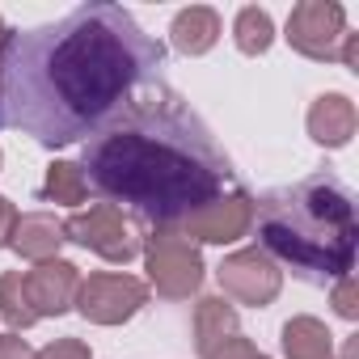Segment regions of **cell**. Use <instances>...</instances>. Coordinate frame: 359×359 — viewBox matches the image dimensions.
<instances>
[{
	"instance_id": "1",
	"label": "cell",
	"mask_w": 359,
	"mask_h": 359,
	"mask_svg": "<svg viewBox=\"0 0 359 359\" xmlns=\"http://www.w3.org/2000/svg\"><path fill=\"white\" fill-rule=\"evenodd\" d=\"M161 68L165 47L123 5H81L0 47V127L43 148L89 140Z\"/></svg>"
},
{
	"instance_id": "2",
	"label": "cell",
	"mask_w": 359,
	"mask_h": 359,
	"mask_svg": "<svg viewBox=\"0 0 359 359\" xmlns=\"http://www.w3.org/2000/svg\"><path fill=\"white\" fill-rule=\"evenodd\" d=\"M81 173L110 208L177 229L224 195L233 161L182 93L144 85L85 140Z\"/></svg>"
},
{
	"instance_id": "3",
	"label": "cell",
	"mask_w": 359,
	"mask_h": 359,
	"mask_svg": "<svg viewBox=\"0 0 359 359\" xmlns=\"http://www.w3.org/2000/svg\"><path fill=\"white\" fill-rule=\"evenodd\" d=\"M258 250L292 266L309 283H338L355 266L359 220L351 191L338 177H304L296 187L271 191L258 208Z\"/></svg>"
},
{
	"instance_id": "4",
	"label": "cell",
	"mask_w": 359,
	"mask_h": 359,
	"mask_svg": "<svg viewBox=\"0 0 359 359\" xmlns=\"http://www.w3.org/2000/svg\"><path fill=\"white\" fill-rule=\"evenodd\" d=\"M144 266H148V283L156 287V296L165 300H191L203 287V254L191 237H182L177 229H148L144 245Z\"/></svg>"
},
{
	"instance_id": "5",
	"label": "cell",
	"mask_w": 359,
	"mask_h": 359,
	"mask_svg": "<svg viewBox=\"0 0 359 359\" xmlns=\"http://www.w3.org/2000/svg\"><path fill=\"white\" fill-rule=\"evenodd\" d=\"M144 304H148V283L123 271H102V275L81 279L76 300H72V309L93 325H123Z\"/></svg>"
},
{
	"instance_id": "6",
	"label": "cell",
	"mask_w": 359,
	"mask_h": 359,
	"mask_svg": "<svg viewBox=\"0 0 359 359\" xmlns=\"http://www.w3.org/2000/svg\"><path fill=\"white\" fill-rule=\"evenodd\" d=\"M64 241H76L81 250H93L106 262H131L140 254V245H144L135 224L118 208H110V203H97L89 212L68 216L64 220Z\"/></svg>"
},
{
	"instance_id": "7",
	"label": "cell",
	"mask_w": 359,
	"mask_h": 359,
	"mask_svg": "<svg viewBox=\"0 0 359 359\" xmlns=\"http://www.w3.org/2000/svg\"><path fill=\"white\" fill-rule=\"evenodd\" d=\"M346 34V13L338 0H300L287 13V43L292 51L309 55V60H334L338 43Z\"/></svg>"
},
{
	"instance_id": "8",
	"label": "cell",
	"mask_w": 359,
	"mask_h": 359,
	"mask_svg": "<svg viewBox=\"0 0 359 359\" xmlns=\"http://www.w3.org/2000/svg\"><path fill=\"white\" fill-rule=\"evenodd\" d=\"M250 229H254V199L241 191L203 203L199 212H191L177 224V233L191 237L195 245H229V241H241Z\"/></svg>"
},
{
	"instance_id": "9",
	"label": "cell",
	"mask_w": 359,
	"mask_h": 359,
	"mask_svg": "<svg viewBox=\"0 0 359 359\" xmlns=\"http://www.w3.org/2000/svg\"><path fill=\"white\" fill-rule=\"evenodd\" d=\"M224 296H233L237 304H254V309H266L279 287H283V271L262 254V250H237L220 262L216 271Z\"/></svg>"
},
{
	"instance_id": "10",
	"label": "cell",
	"mask_w": 359,
	"mask_h": 359,
	"mask_svg": "<svg viewBox=\"0 0 359 359\" xmlns=\"http://www.w3.org/2000/svg\"><path fill=\"white\" fill-rule=\"evenodd\" d=\"M76 287H81V271L64 258H51V262H39L34 271H26V296L34 304L39 317H60L72 309L76 300Z\"/></svg>"
},
{
	"instance_id": "11",
	"label": "cell",
	"mask_w": 359,
	"mask_h": 359,
	"mask_svg": "<svg viewBox=\"0 0 359 359\" xmlns=\"http://www.w3.org/2000/svg\"><path fill=\"white\" fill-rule=\"evenodd\" d=\"M355 127H359V114H355V102L346 93H321L309 106V135L321 148H346Z\"/></svg>"
},
{
	"instance_id": "12",
	"label": "cell",
	"mask_w": 359,
	"mask_h": 359,
	"mask_svg": "<svg viewBox=\"0 0 359 359\" xmlns=\"http://www.w3.org/2000/svg\"><path fill=\"white\" fill-rule=\"evenodd\" d=\"M9 245H13L22 258H30V262H51V258H60V245H64V224H60L55 216H47V212L18 216Z\"/></svg>"
},
{
	"instance_id": "13",
	"label": "cell",
	"mask_w": 359,
	"mask_h": 359,
	"mask_svg": "<svg viewBox=\"0 0 359 359\" xmlns=\"http://www.w3.org/2000/svg\"><path fill=\"white\" fill-rule=\"evenodd\" d=\"M169 39L182 55H208L216 47V39H220V13L208 9V5H191V9H182L173 18Z\"/></svg>"
},
{
	"instance_id": "14",
	"label": "cell",
	"mask_w": 359,
	"mask_h": 359,
	"mask_svg": "<svg viewBox=\"0 0 359 359\" xmlns=\"http://www.w3.org/2000/svg\"><path fill=\"white\" fill-rule=\"evenodd\" d=\"M283 355L287 359H338L334 355V334L317 317L283 321Z\"/></svg>"
},
{
	"instance_id": "15",
	"label": "cell",
	"mask_w": 359,
	"mask_h": 359,
	"mask_svg": "<svg viewBox=\"0 0 359 359\" xmlns=\"http://www.w3.org/2000/svg\"><path fill=\"white\" fill-rule=\"evenodd\" d=\"M233 334H237V309L224 296H203L195 304V346H199V355H208L216 342H224Z\"/></svg>"
},
{
	"instance_id": "16",
	"label": "cell",
	"mask_w": 359,
	"mask_h": 359,
	"mask_svg": "<svg viewBox=\"0 0 359 359\" xmlns=\"http://www.w3.org/2000/svg\"><path fill=\"white\" fill-rule=\"evenodd\" d=\"M85 195H89V182H85L81 165H72V161H51L47 165V182H43V199L47 203L76 208V203H85Z\"/></svg>"
},
{
	"instance_id": "17",
	"label": "cell",
	"mask_w": 359,
	"mask_h": 359,
	"mask_svg": "<svg viewBox=\"0 0 359 359\" xmlns=\"http://www.w3.org/2000/svg\"><path fill=\"white\" fill-rule=\"evenodd\" d=\"M0 317H5V325L18 334V330H30L39 321L30 296H26V275L22 271H5L0 275Z\"/></svg>"
},
{
	"instance_id": "18",
	"label": "cell",
	"mask_w": 359,
	"mask_h": 359,
	"mask_svg": "<svg viewBox=\"0 0 359 359\" xmlns=\"http://www.w3.org/2000/svg\"><path fill=\"white\" fill-rule=\"evenodd\" d=\"M233 39H237V47H241V55H266L271 43H275V22H271V13L258 9V5H245V9L237 13V22H233Z\"/></svg>"
},
{
	"instance_id": "19",
	"label": "cell",
	"mask_w": 359,
	"mask_h": 359,
	"mask_svg": "<svg viewBox=\"0 0 359 359\" xmlns=\"http://www.w3.org/2000/svg\"><path fill=\"white\" fill-rule=\"evenodd\" d=\"M334 313L355 321L359 317V287H355V275H342L338 287H334Z\"/></svg>"
},
{
	"instance_id": "20",
	"label": "cell",
	"mask_w": 359,
	"mask_h": 359,
	"mask_svg": "<svg viewBox=\"0 0 359 359\" xmlns=\"http://www.w3.org/2000/svg\"><path fill=\"white\" fill-rule=\"evenodd\" d=\"M262 351L250 342V338H241V334H233V338H224V342H216L203 359H258Z\"/></svg>"
},
{
	"instance_id": "21",
	"label": "cell",
	"mask_w": 359,
	"mask_h": 359,
	"mask_svg": "<svg viewBox=\"0 0 359 359\" xmlns=\"http://www.w3.org/2000/svg\"><path fill=\"white\" fill-rule=\"evenodd\" d=\"M34 359H93V355H89V346H85L81 338H55V342L43 346Z\"/></svg>"
},
{
	"instance_id": "22",
	"label": "cell",
	"mask_w": 359,
	"mask_h": 359,
	"mask_svg": "<svg viewBox=\"0 0 359 359\" xmlns=\"http://www.w3.org/2000/svg\"><path fill=\"white\" fill-rule=\"evenodd\" d=\"M0 359H34V351L18 334H0Z\"/></svg>"
},
{
	"instance_id": "23",
	"label": "cell",
	"mask_w": 359,
	"mask_h": 359,
	"mask_svg": "<svg viewBox=\"0 0 359 359\" xmlns=\"http://www.w3.org/2000/svg\"><path fill=\"white\" fill-rule=\"evenodd\" d=\"M13 224H18V208L0 195V250L9 245V237H13Z\"/></svg>"
},
{
	"instance_id": "24",
	"label": "cell",
	"mask_w": 359,
	"mask_h": 359,
	"mask_svg": "<svg viewBox=\"0 0 359 359\" xmlns=\"http://www.w3.org/2000/svg\"><path fill=\"white\" fill-rule=\"evenodd\" d=\"M338 60H342L346 68L359 72V34H342V51H338Z\"/></svg>"
},
{
	"instance_id": "25",
	"label": "cell",
	"mask_w": 359,
	"mask_h": 359,
	"mask_svg": "<svg viewBox=\"0 0 359 359\" xmlns=\"http://www.w3.org/2000/svg\"><path fill=\"white\" fill-rule=\"evenodd\" d=\"M9 34H13V30L5 26V18H0V47H5V43H9Z\"/></svg>"
},
{
	"instance_id": "26",
	"label": "cell",
	"mask_w": 359,
	"mask_h": 359,
	"mask_svg": "<svg viewBox=\"0 0 359 359\" xmlns=\"http://www.w3.org/2000/svg\"><path fill=\"white\" fill-rule=\"evenodd\" d=\"M0 161H5V152H0Z\"/></svg>"
},
{
	"instance_id": "27",
	"label": "cell",
	"mask_w": 359,
	"mask_h": 359,
	"mask_svg": "<svg viewBox=\"0 0 359 359\" xmlns=\"http://www.w3.org/2000/svg\"><path fill=\"white\" fill-rule=\"evenodd\" d=\"M258 359H266V355H258Z\"/></svg>"
}]
</instances>
